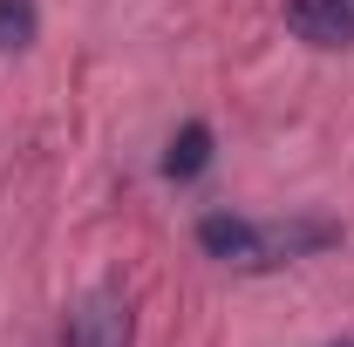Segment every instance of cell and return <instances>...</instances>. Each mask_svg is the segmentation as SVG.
Here are the masks:
<instances>
[{
    "label": "cell",
    "instance_id": "6da1fadb",
    "mask_svg": "<svg viewBox=\"0 0 354 347\" xmlns=\"http://www.w3.org/2000/svg\"><path fill=\"white\" fill-rule=\"evenodd\" d=\"M130 300L116 293V286H95L82 300L68 306V320H62V347H130Z\"/></svg>",
    "mask_w": 354,
    "mask_h": 347
},
{
    "label": "cell",
    "instance_id": "7a4b0ae2",
    "mask_svg": "<svg viewBox=\"0 0 354 347\" xmlns=\"http://www.w3.org/2000/svg\"><path fill=\"white\" fill-rule=\"evenodd\" d=\"M198 245H205L218 265H239V272L272 265L266 259V225H245V218H232V212H205L198 218Z\"/></svg>",
    "mask_w": 354,
    "mask_h": 347
},
{
    "label": "cell",
    "instance_id": "3957f363",
    "mask_svg": "<svg viewBox=\"0 0 354 347\" xmlns=\"http://www.w3.org/2000/svg\"><path fill=\"white\" fill-rule=\"evenodd\" d=\"M286 28L313 48H354V0H286Z\"/></svg>",
    "mask_w": 354,
    "mask_h": 347
},
{
    "label": "cell",
    "instance_id": "277c9868",
    "mask_svg": "<svg viewBox=\"0 0 354 347\" xmlns=\"http://www.w3.org/2000/svg\"><path fill=\"white\" fill-rule=\"evenodd\" d=\"M205 164H212V130H205V123H184V130L171 136V150H164V177H171V184H191Z\"/></svg>",
    "mask_w": 354,
    "mask_h": 347
},
{
    "label": "cell",
    "instance_id": "5b68a950",
    "mask_svg": "<svg viewBox=\"0 0 354 347\" xmlns=\"http://www.w3.org/2000/svg\"><path fill=\"white\" fill-rule=\"evenodd\" d=\"M35 0H0V55H21V48L35 41Z\"/></svg>",
    "mask_w": 354,
    "mask_h": 347
},
{
    "label": "cell",
    "instance_id": "8992f818",
    "mask_svg": "<svg viewBox=\"0 0 354 347\" xmlns=\"http://www.w3.org/2000/svg\"><path fill=\"white\" fill-rule=\"evenodd\" d=\"M348 347H354V341H348Z\"/></svg>",
    "mask_w": 354,
    "mask_h": 347
}]
</instances>
